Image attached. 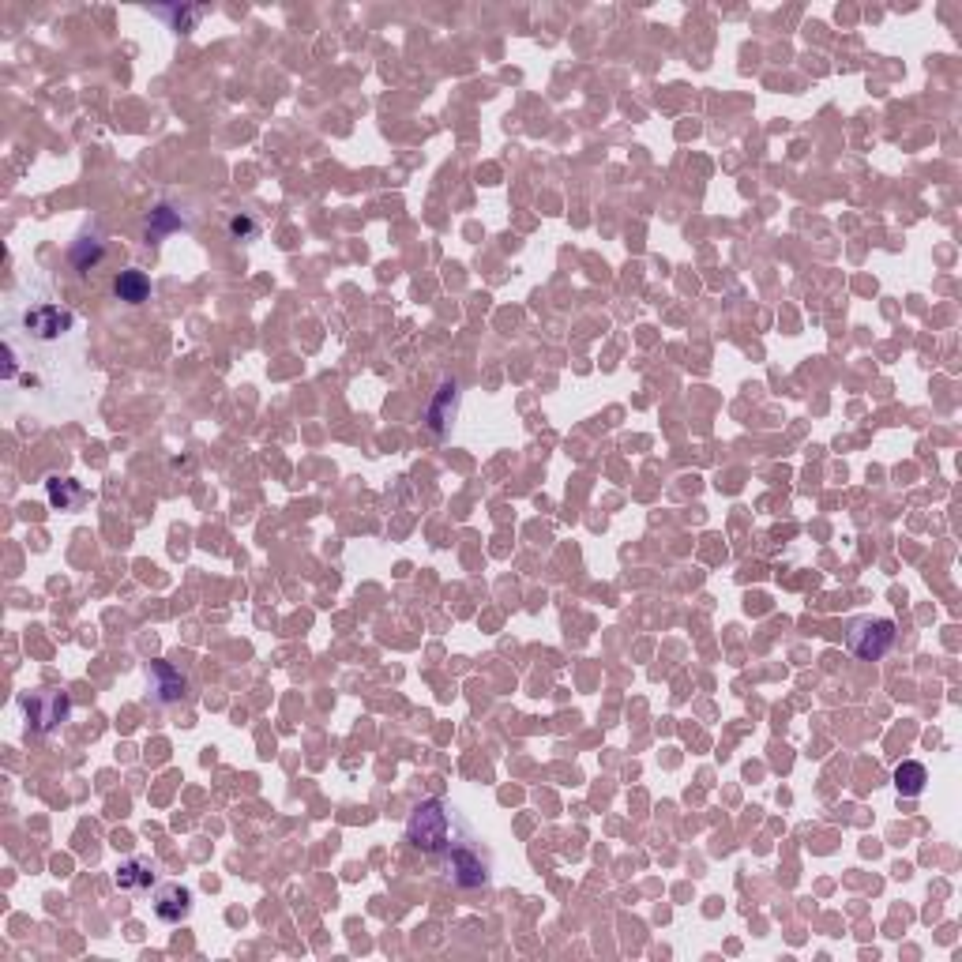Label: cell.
Here are the masks:
<instances>
[{
    "mask_svg": "<svg viewBox=\"0 0 962 962\" xmlns=\"http://www.w3.org/2000/svg\"><path fill=\"white\" fill-rule=\"evenodd\" d=\"M406 842L429 857L448 850L451 846V816H448V805H444L440 797H429V801L414 805L410 820H406Z\"/></svg>",
    "mask_w": 962,
    "mask_h": 962,
    "instance_id": "cell-1",
    "label": "cell"
},
{
    "mask_svg": "<svg viewBox=\"0 0 962 962\" xmlns=\"http://www.w3.org/2000/svg\"><path fill=\"white\" fill-rule=\"evenodd\" d=\"M899 639V628L887 617H854L846 628V647L861 662H880Z\"/></svg>",
    "mask_w": 962,
    "mask_h": 962,
    "instance_id": "cell-2",
    "label": "cell"
},
{
    "mask_svg": "<svg viewBox=\"0 0 962 962\" xmlns=\"http://www.w3.org/2000/svg\"><path fill=\"white\" fill-rule=\"evenodd\" d=\"M23 711L31 718V730L53 733L72 714V699L68 692H34V696H23Z\"/></svg>",
    "mask_w": 962,
    "mask_h": 962,
    "instance_id": "cell-3",
    "label": "cell"
},
{
    "mask_svg": "<svg viewBox=\"0 0 962 962\" xmlns=\"http://www.w3.org/2000/svg\"><path fill=\"white\" fill-rule=\"evenodd\" d=\"M72 324H76V316H72L68 309H61V305H38V309H31L27 316H23L27 335H34V339H42V342L61 339L64 331H72Z\"/></svg>",
    "mask_w": 962,
    "mask_h": 962,
    "instance_id": "cell-4",
    "label": "cell"
},
{
    "mask_svg": "<svg viewBox=\"0 0 962 962\" xmlns=\"http://www.w3.org/2000/svg\"><path fill=\"white\" fill-rule=\"evenodd\" d=\"M448 872H451V884L466 887V891L489 884V865H485V861H481V857L474 854L470 846H455V850H451Z\"/></svg>",
    "mask_w": 962,
    "mask_h": 962,
    "instance_id": "cell-5",
    "label": "cell"
},
{
    "mask_svg": "<svg viewBox=\"0 0 962 962\" xmlns=\"http://www.w3.org/2000/svg\"><path fill=\"white\" fill-rule=\"evenodd\" d=\"M455 414H459V384H455V380H444V384L436 388L433 403H429V414H425L429 433L448 436V425L455 421Z\"/></svg>",
    "mask_w": 962,
    "mask_h": 962,
    "instance_id": "cell-6",
    "label": "cell"
},
{
    "mask_svg": "<svg viewBox=\"0 0 962 962\" xmlns=\"http://www.w3.org/2000/svg\"><path fill=\"white\" fill-rule=\"evenodd\" d=\"M147 681H151V692L158 696V703H177V699L188 696V677L170 662H151Z\"/></svg>",
    "mask_w": 962,
    "mask_h": 962,
    "instance_id": "cell-7",
    "label": "cell"
},
{
    "mask_svg": "<svg viewBox=\"0 0 962 962\" xmlns=\"http://www.w3.org/2000/svg\"><path fill=\"white\" fill-rule=\"evenodd\" d=\"M155 914H158V921H166V925H181V921L192 914V891H188V887H181V884L158 887Z\"/></svg>",
    "mask_w": 962,
    "mask_h": 962,
    "instance_id": "cell-8",
    "label": "cell"
},
{
    "mask_svg": "<svg viewBox=\"0 0 962 962\" xmlns=\"http://www.w3.org/2000/svg\"><path fill=\"white\" fill-rule=\"evenodd\" d=\"M155 876L158 872L151 857H128V861H121V869L113 872V884L128 891V895H143L147 887L155 884Z\"/></svg>",
    "mask_w": 962,
    "mask_h": 962,
    "instance_id": "cell-9",
    "label": "cell"
},
{
    "mask_svg": "<svg viewBox=\"0 0 962 962\" xmlns=\"http://www.w3.org/2000/svg\"><path fill=\"white\" fill-rule=\"evenodd\" d=\"M113 294L121 297V301H128V305H143V301L151 297V279H147L143 271H136V267H128V271H121V275L113 279Z\"/></svg>",
    "mask_w": 962,
    "mask_h": 962,
    "instance_id": "cell-10",
    "label": "cell"
},
{
    "mask_svg": "<svg viewBox=\"0 0 962 962\" xmlns=\"http://www.w3.org/2000/svg\"><path fill=\"white\" fill-rule=\"evenodd\" d=\"M46 497L53 508H61V512H72V508H79L83 500H87V493H83V485L72 478H49L46 481Z\"/></svg>",
    "mask_w": 962,
    "mask_h": 962,
    "instance_id": "cell-11",
    "label": "cell"
},
{
    "mask_svg": "<svg viewBox=\"0 0 962 962\" xmlns=\"http://www.w3.org/2000/svg\"><path fill=\"white\" fill-rule=\"evenodd\" d=\"M925 786H929V771H925V763L917 760H906L895 767V790L902 793V797H921L925 793Z\"/></svg>",
    "mask_w": 962,
    "mask_h": 962,
    "instance_id": "cell-12",
    "label": "cell"
},
{
    "mask_svg": "<svg viewBox=\"0 0 962 962\" xmlns=\"http://www.w3.org/2000/svg\"><path fill=\"white\" fill-rule=\"evenodd\" d=\"M177 230H185V218L177 215L173 207H155L151 211V218H147V241H162L166 233H177Z\"/></svg>",
    "mask_w": 962,
    "mask_h": 962,
    "instance_id": "cell-13",
    "label": "cell"
},
{
    "mask_svg": "<svg viewBox=\"0 0 962 962\" xmlns=\"http://www.w3.org/2000/svg\"><path fill=\"white\" fill-rule=\"evenodd\" d=\"M155 16L170 19L173 31H196V23L207 16V8H155Z\"/></svg>",
    "mask_w": 962,
    "mask_h": 962,
    "instance_id": "cell-14",
    "label": "cell"
},
{
    "mask_svg": "<svg viewBox=\"0 0 962 962\" xmlns=\"http://www.w3.org/2000/svg\"><path fill=\"white\" fill-rule=\"evenodd\" d=\"M102 256H106V245H102V241H91V237H87V241H79L76 249H72V267L87 275V271H91L94 264H102Z\"/></svg>",
    "mask_w": 962,
    "mask_h": 962,
    "instance_id": "cell-15",
    "label": "cell"
},
{
    "mask_svg": "<svg viewBox=\"0 0 962 962\" xmlns=\"http://www.w3.org/2000/svg\"><path fill=\"white\" fill-rule=\"evenodd\" d=\"M226 230H230V241H256L260 237V222L241 211V215H233L226 222Z\"/></svg>",
    "mask_w": 962,
    "mask_h": 962,
    "instance_id": "cell-16",
    "label": "cell"
}]
</instances>
